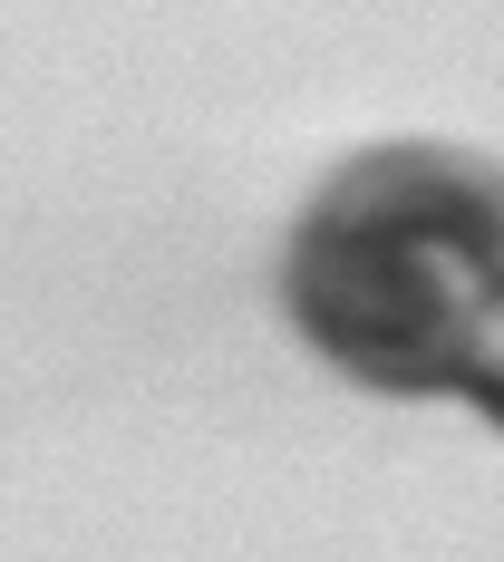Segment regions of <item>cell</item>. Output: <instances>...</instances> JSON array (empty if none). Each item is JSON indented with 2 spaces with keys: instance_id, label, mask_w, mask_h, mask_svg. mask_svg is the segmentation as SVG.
Instances as JSON below:
<instances>
[{
  "instance_id": "cell-1",
  "label": "cell",
  "mask_w": 504,
  "mask_h": 562,
  "mask_svg": "<svg viewBox=\"0 0 504 562\" xmlns=\"http://www.w3.org/2000/svg\"><path fill=\"white\" fill-rule=\"evenodd\" d=\"M504 281V166L466 146H369L281 243V311L339 379L456 397V349Z\"/></svg>"
},
{
  "instance_id": "cell-2",
  "label": "cell",
  "mask_w": 504,
  "mask_h": 562,
  "mask_svg": "<svg viewBox=\"0 0 504 562\" xmlns=\"http://www.w3.org/2000/svg\"><path fill=\"white\" fill-rule=\"evenodd\" d=\"M456 397H466L475 417H495V427H504V281H495V301L475 311L466 349H456Z\"/></svg>"
}]
</instances>
